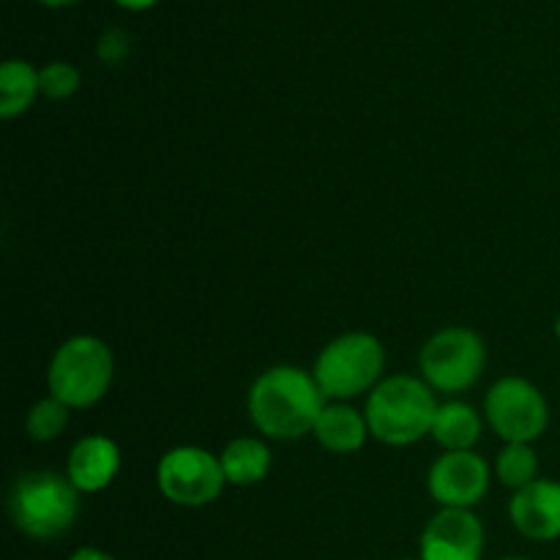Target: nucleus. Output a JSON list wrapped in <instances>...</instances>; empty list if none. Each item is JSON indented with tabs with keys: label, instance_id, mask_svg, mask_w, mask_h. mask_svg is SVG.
<instances>
[{
	"label": "nucleus",
	"instance_id": "1",
	"mask_svg": "<svg viewBox=\"0 0 560 560\" xmlns=\"http://www.w3.org/2000/svg\"><path fill=\"white\" fill-rule=\"evenodd\" d=\"M246 408L260 435L271 441H299L315 430L326 397L310 372L299 366H271L252 383Z\"/></svg>",
	"mask_w": 560,
	"mask_h": 560
},
{
	"label": "nucleus",
	"instance_id": "2",
	"mask_svg": "<svg viewBox=\"0 0 560 560\" xmlns=\"http://www.w3.org/2000/svg\"><path fill=\"white\" fill-rule=\"evenodd\" d=\"M435 413V392L413 375H394L377 383L364 410L370 435L386 446L419 443L432 432Z\"/></svg>",
	"mask_w": 560,
	"mask_h": 560
},
{
	"label": "nucleus",
	"instance_id": "3",
	"mask_svg": "<svg viewBox=\"0 0 560 560\" xmlns=\"http://www.w3.org/2000/svg\"><path fill=\"white\" fill-rule=\"evenodd\" d=\"M9 512L16 530L27 539H60L80 514V490L55 470H31L14 481Z\"/></svg>",
	"mask_w": 560,
	"mask_h": 560
},
{
	"label": "nucleus",
	"instance_id": "4",
	"mask_svg": "<svg viewBox=\"0 0 560 560\" xmlns=\"http://www.w3.org/2000/svg\"><path fill=\"white\" fill-rule=\"evenodd\" d=\"M113 375L115 359L109 345L91 334H80L55 350L47 370V386L49 394L71 410L93 408L109 392Z\"/></svg>",
	"mask_w": 560,
	"mask_h": 560
},
{
	"label": "nucleus",
	"instance_id": "5",
	"mask_svg": "<svg viewBox=\"0 0 560 560\" xmlns=\"http://www.w3.org/2000/svg\"><path fill=\"white\" fill-rule=\"evenodd\" d=\"M386 366V350L377 337L366 331H350L331 339L315 361V381L323 397L348 402L381 383Z\"/></svg>",
	"mask_w": 560,
	"mask_h": 560
},
{
	"label": "nucleus",
	"instance_id": "6",
	"mask_svg": "<svg viewBox=\"0 0 560 560\" xmlns=\"http://www.w3.org/2000/svg\"><path fill=\"white\" fill-rule=\"evenodd\" d=\"M487 364L485 339L463 326L432 334L419 353V370L432 392L459 394L479 383Z\"/></svg>",
	"mask_w": 560,
	"mask_h": 560
},
{
	"label": "nucleus",
	"instance_id": "7",
	"mask_svg": "<svg viewBox=\"0 0 560 560\" xmlns=\"http://www.w3.org/2000/svg\"><path fill=\"white\" fill-rule=\"evenodd\" d=\"M156 485L175 506L200 509L222 495L228 479L217 454L200 446H175L159 459Z\"/></svg>",
	"mask_w": 560,
	"mask_h": 560
},
{
	"label": "nucleus",
	"instance_id": "8",
	"mask_svg": "<svg viewBox=\"0 0 560 560\" xmlns=\"http://www.w3.org/2000/svg\"><path fill=\"white\" fill-rule=\"evenodd\" d=\"M485 416L503 443H534L550 424V405L525 377H501L487 392Z\"/></svg>",
	"mask_w": 560,
	"mask_h": 560
},
{
	"label": "nucleus",
	"instance_id": "9",
	"mask_svg": "<svg viewBox=\"0 0 560 560\" xmlns=\"http://www.w3.org/2000/svg\"><path fill=\"white\" fill-rule=\"evenodd\" d=\"M427 490L441 509H474L490 490V465L476 452H443L427 474Z\"/></svg>",
	"mask_w": 560,
	"mask_h": 560
},
{
	"label": "nucleus",
	"instance_id": "10",
	"mask_svg": "<svg viewBox=\"0 0 560 560\" xmlns=\"http://www.w3.org/2000/svg\"><path fill=\"white\" fill-rule=\"evenodd\" d=\"M485 525L470 509H441L419 539L421 560H481Z\"/></svg>",
	"mask_w": 560,
	"mask_h": 560
},
{
	"label": "nucleus",
	"instance_id": "11",
	"mask_svg": "<svg viewBox=\"0 0 560 560\" xmlns=\"http://www.w3.org/2000/svg\"><path fill=\"white\" fill-rule=\"evenodd\" d=\"M512 525L534 541L560 539V481L536 479L509 501Z\"/></svg>",
	"mask_w": 560,
	"mask_h": 560
},
{
	"label": "nucleus",
	"instance_id": "12",
	"mask_svg": "<svg viewBox=\"0 0 560 560\" xmlns=\"http://www.w3.org/2000/svg\"><path fill=\"white\" fill-rule=\"evenodd\" d=\"M120 470V448L107 435H85L71 446L66 476L80 492H102Z\"/></svg>",
	"mask_w": 560,
	"mask_h": 560
},
{
	"label": "nucleus",
	"instance_id": "13",
	"mask_svg": "<svg viewBox=\"0 0 560 560\" xmlns=\"http://www.w3.org/2000/svg\"><path fill=\"white\" fill-rule=\"evenodd\" d=\"M312 435L317 438L326 452L331 454H355L370 438V424H366V416L359 413L355 408L345 402H334L323 408V413L317 416V424L312 430Z\"/></svg>",
	"mask_w": 560,
	"mask_h": 560
},
{
	"label": "nucleus",
	"instance_id": "14",
	"mask_svg": "<svg viewBox=\"0 0 560 560\" xmlns=\"http://www.w3.org/2000/svg\"><path fill=\"white\" fill-rule=\"evenodd\" d=\"M430 435L443 452H474L481 438L479 410L468 402H459V399L438 405Z\"/></svg>",
	"mask_w": 560,
	"mask_h": 560
},
{
	"label": "nucleus",
	"instance_id": "15",
	"mask_svg": "<svg viewBox=\"0 0 560 560\" xmlns=\"http://www.w3.org/2000/svg\"><path fill=\"white\" fill-rule=\"evenodd\" d=\"M228 485L252 487L260 485L271 470V448L260 438H235L219 454Z\"/></svg>",
	"mask_w": 560,
	"mask_h": 560
},
{
	"label": "nucleus",
	"instance_id": "16",
	"mask_svg": "<svg viewBox=\"0 0 560 560\" xmlns=\"http://www.w3.org/2000/svg\"><path fill=\"white\" fill-rule=\"evenodd\" d=\"M38 93V69H33L27 60H5L0 66V118H20L31 109Z\"/></svg>",
	"mask_w": 560,
	"mask_h": 560
},
{
	"label": "nucleus",
	"instance_id": "17",
	"mask_svg": "<svg viewBox=\"0 0 560 560\" xmlns=\"http://www.w3.org/2000/svg\"><path fill=\"white\" fill-rule=\"evenodd\" d=\"M495 476L509 490H523L530 481L539 479V457H536L530 443H506L498 452Z\"/></svg>",
	"mask_w": 560,
	"mask_h": 560
},
{
	"label": "nucleus",
	"instance_id": "18",
	"mask_svg": "<svg viewBox=\"0 0 560 560\" xmlns=\"http://www.w3.org/2000/svg\"><path fill=\"white\" fill-rule=\"evenodd\" d=\"M69 413L71 408L69 405L60 402L58 397H44L27 410V419H25V432L31 441L36 443H52L63 435V430L69 427Z\"/></svg>",
	"mask_w": 560,
	"mask_h": 560
},
{
	"label": "nucleus",
	"instance_id": "19",
	"mask_svg": "<svg viewBox=\"0 0 560 560\" xmlns=\"http://www.w3.org/2000/svg\"><path fill=\"white\" fill-rule=\"evenodd\" d=\"M80 69L71 63H63V60H55V63H47L44 69H38V88L52 102H63V98L74 96L80 91Z\"/></svg>",
	"mask_w": 560,
	"mask_h": 560
},
{
	"label": "nucleus",
	"instance_id": "20",
	"mask_svg": "<svg viewBox=\"0 0 560 560\" xmlns=\"http://www.w3.org/2000/svg\"><path fill=\"white\" fill-rule=\"evenodd\" d=\"M131 52V38L124 27H107L98 38V58L107 66H120Z\"/></svg>",
	"mask_w": 560,
	"mask_h": 560
},
{
	"label": "nucleus",
	"instance_id": "21",
	"mask_svg": "<svg viewBox=\"0 0 560 560\" xmlns=\"http://www.w3.org/2000/svg\"><path fill=\"white\" fill-rule=\"evenodd\" d=\"M69 560H115L109 552L98 550V547H80V550L71 552Z\"/></svg>",
	"mask_w": 560,
	"mask_h": 560
},
{
	"label": "nucleus",
	"instance_id": "22",
	"mask_svg": "<svg viewBox=\"0 0 560 560\" xmlns=\"http://www.w3.org/2000/svg\"><path fill=\"white\" fill-rule=\"evenodd\" d=\"M115 3H118L120 9H129V11H145V9H151V5H156L159 0H115Z\"/></svg>",
	"mask_w": 560,
	"mask_h": 560
},
{
	"label": "nucleus",
	"instance_id": "23",
	"mask_svg": "<svg viewBox=\"0 0 560 560\" xmlns=\"http://www.w3.org/2000/svg\"><path fill=\"white\" fill-rule=\"evenodd\" d=\"M38 3L49 5V9H63V5H71V3H80V0H38Z\"/></svg>",
	"mask_w": 560,
	"mask_h": 560
},
{
	"label": "nucleus",
	"instance_id": "24",
	"mask_svg": "<svg viewBox=\"0 0 560 560\" xmlns=\"http://www.w3.org/2000/svg\"><path fill=\"white\" fill-rule=\"evenodd\" d=\"M556 337H558V342H560V315H558V320H556Z\"/></svg>",
	"mask_w": 560,
	"mask_h": 560
},
{
	"label": "nucleus",
	"instance_id": "25",
	"mask_svg": "<svg viewBox=\"0 0 560 560\" xmlns=\"http://www.w3.org/2000/svg\"><path fill=\"white\" fill-rule=\"evenodd\" d=\"M503 560H528V558H503Z\"/></svg>",
	"mask_w": 560,
	"mask_h": 560
},
{
	"label": "nucleus",
	"instance_id": "26",
	"mask_svg": "<svg viewBox=\"0 0 560 560\" xmlns=\"http://www.w3.org/2000/svg\"><path fill=\"white\" fill-rule=\"evenodd\" d=\"M399 560H421V558H399Z\"/></svg>",
	"mask_w": 560,
	"mask_h": 560
}]
</instances>
